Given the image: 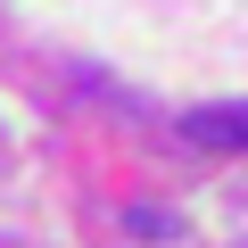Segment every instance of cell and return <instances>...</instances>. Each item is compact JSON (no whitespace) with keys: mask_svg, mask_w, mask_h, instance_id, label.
Masks as SVG:
<instances>
[{"mask_svg":"<svg viewBox=\"0 0 248 248\" xmlns=\"http://www.w3.org/2000/svg\"><path fill=\"white\" fill-rule=\"evenodd\" d=\"M182 133L199 149H248V99H215V108H190Z\"/></svg>","mask_w":248,"mask_h":248,"instance_id":"obj_1","label":"cell"}]
</instances>
